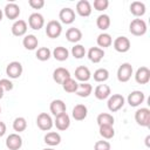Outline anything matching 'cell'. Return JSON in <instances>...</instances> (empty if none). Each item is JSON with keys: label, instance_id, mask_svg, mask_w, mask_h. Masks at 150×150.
Instances as JSON below:
<instances>
[{"label": "cell", "instance_id": "obj_32", "mask_svg": "<svg viewBox=\"0 0 150 150\" xmlns=\"http://www.w3.org/2000/svg\"><path fill=\"white\" fill-rule=\"evenodd\" d=\"M96 26H97V28L101 29V30L108 29L109 26H110V18H109V15H107V14H101V15H98L97 19H96Z\"/></svg>", "mask_w": 150, "mask_h": 150}, {"label": "cell", "instance_id": "obj_21", "mask_svg": "<svg viewBox=\"0 0 150 150\" xmlns=\"http://www.w3.org/2000/svg\"><path fill=\"white\" fill-rule=\"evenodd\" d=\"M110 94H111V90H110V87L108 84H98L94 90L95 97L97 100H101V101L108 98L110 96Z\"/></svg>", "mask_w": 150, "mask_h": 150}, {"label": "cell", "instance_id": "obj_38", "mask_svg": "<svg viewBox=\"0 0 150 150\" xmlns=\"http://www.w3.org/2000/svg\"><path fill=\"white\" fill-rule=\"evenodd\" d=\"M71 54L75 59H82L86 55V48L82 45H75L71 48Z\"/></svg>", "mask_w": 150, "mask_h": 150}, {"label": "cell", "instance_id": "obj_16", "mask_svg": "<svg viewBox=\"0 0 150 150\" xmlns=\"http://www.w3.org/2000/svg\"><path fill=\"white\" fill-rule=\"evenodd\" d=\"M27 22L25 20H16L13 25H12V34L14 36H23L27 33Z\"/></svg>", "mask_w": 150, "mask_h": 150}, {"label": "cell", "instance_id": "obj_48", "mask_svg": "<svg viewBox=\"0 0 150 150\" xmlns=\"http://www.w3.org/2000/svg\"><path fill=\"white\" fill-rule=\"evenodd\" d=\"M0 112H1V107H0Z\"/></svg>", "mask_w": 150, "mask_h": 150}, {"label": "cell", "instance_id": "obj_19", "mask_svg": "<svg viewBox=\"0 0 150 150\" xmlns=\"http://www.w3.org/2000/svg\"><path fill=\"white\" fill-rule=\"evenodd\" d=\"M49 109H50V112L56 117L63 112H66V103L62 101V100H53L50 105H49Z\"/></svg>", "mask_w": 150, "mask_h": 150}, {"label": "cell", "instance_id": "obj_6", "mask_svg": "<svg viewBox=\"0 0 150 150\" xmlns=\"http://www.w3.org/2000/svg\"><path fill=\"white\" fill-rule=\"evenodd\" d=\"M62 33V26L57 20H50L46 26V34L50 39H56Z\"/></svg>", "mask_w": 150, "mask_h": 150}, {"label": "cell", "instance_id": "obj_40", "mask_svg": "<svg viewBox=\"0 0 150 150\" xmlns=\"http://www.w3.org/2000/svg\"><path fill=\"white\" fill-rule=\"evenodd\" d=\"M111 145L108 141H97L94 145V150H110Z\"/></svg>", "mask_w": 150, "mask_h": 150}, {"label": "cell", "instance_id": "obj_20", "mask_svg": "<svg viewBox=\"0 0 150 150\" xmlns=\"http://www.w3.org/2000/svg\"><path fill=\"white\" fill-rule=\"evenodd\" d=\"M91 77L90 70L86 66H79L75 69V79L79 80L80 82H88L89 79Z\"/></svg>", "mask_w": 150, "mask_h": 150}, {"label": "cell", "instance_id": "obj_29", "mask_svg": "<svg viewBox=\"0 0 150 150\" xmlns=\"http://www.w3.org/2000/svg\"><path fill=\"white\" fill-rule=\"evenodd\" d=\"M96 42L100 48H107V47H110L112 45V38L110 36V34L108 33H101L97 39H96Z\"/></svg>", "mask_w": 150, "mask_h": 150}, {"label": "cell", "instance_id": "obj_18", "mask_svg": "<svg viewBox=\"0 0 150 150\" xmlns=\"http://www.w3.org/2000/svg\"><path fill=\"white\" fill-rule=\"evenodd\" d=\"M91 5L88 0H80L77 4H76V12L79 15L81 16H89L91 14Z\"/></svg>", "mask_w": 150, "mask_h": 150}, {"label": "cell", "instance_id": "obj_43", "mask_svg": "<svg viewBox=\"0 0 150 150\" xmlns=\"http://www.w3.org/2000/svg\"><path fill=\"white\" fill-rule=\"evenodd\" d=\"M6 134V124L0 121V137H2Z\"/></svg>", "mask_w": 150, "mask_h": 150}, {"label": "cell", "instance_id": "obj_7", "mask_svg": "<svg viewBox=\"0 0 150 150\" xmlns=\"http://www.w3.org/2000/svg\"><path fill=\"white\" fill-rule=\"evenodd\" d=\"M22 64L18 61H12L6 67V74L9 79H19L22 74Z\"/></svg>", "mask_w": 150, "mask_h": 150}, {"label": "cell", "instance_id": "obj_39", "mask_svg": "<svg viewBox=\"0 0 150 150\" xmlns=\"http://www.w3.org/2000/svg\"><path fill=\"white\" fill-rule=\"evenodd\" d=\"M93 6H94V8H95L96 11L102 12V11H104V9L108 8L109 1H108V0H95L94 4H93Z\"/></svg>", "mask_w": 150, "mask_h": 150}, {"label": "cell", "instance_id": "obj_2", "mask_svg": "<svg viewBox=\"0 0 150 150\" xmlns=\"http://www.w3.org/2000/svg\"><path fill=\"white\" fill-rule=\"evenodd\" d=\"M124 102H125V100H124V97L121 94H114V95H111V96L108 97L107 105H108V109L111 112H116L121 108H123Z\"/></svg>", "mask_w": 150, "mask_h": 150}, {"label": "cell", "instance_id": "obj_5", "mask_svg": "<svg viewBox=\"0 0 150 150\" xmlns=\"http://www.w3.org/2000/svg\"><path fill=\"white\" fill-rule=\"evenodd\" d=\"M135 121L141 127H150V110L148 108L137 109L135 112Z\"/></svg>", "mask_w": 150, "mask_h": 150}, {"label": "cell", "instance_id": "obj_47", "mask_svg": "<svg viewBox=\"0 0 150 150\" xmlns=\"http://www.w3.org/2000/svg\"><path fill=\"white\" fill-rule=\"evenodd\" d=\"M42 150H54L53 148H46V149H42Z\"/></svg>", "mask_w": 150, "mask_h": 150}, {"label": "cell", "instance_id": "obj_26", "mask_svg": "<svg viewBox=\"0 0 150 150\" xmlns=\"http://www.w3.org/2000/svg\"><path fill=\"white\" fill-rule=\"evenodd\" d=\"M130 12L132 15L139 18L145 14V5L141 1H132L130 4Z\"/></svg>", "mask_w": 150, "mask_h": 150}, {"label": "cell", "instance_id": "obj_9", "mask_svg": "<svg viewBox=\"0 0 150 150\" xmlns=\"http://www.w3.org/2000/svg\"><path fill=\"white\" fill-rule=\"evenodd\" d=\"M112 45H114L115 50L118 52V53H127L130 49V46H131L130 40L127 36H118V38H116L114 40Z\"/></svg>", "mask_w": 150, "mask_h": 150}, {"label": "cell", "instance_id": "obj_37", "mask_svg": "<svg viewBox=\"0 0 150 150\" xmlns=\"http://www.w3.org/2000/svg\"><path fill=\"white\" fill-rule=\"evenodd\" d=\"M77 86H79V83H77L74 79H71V77L67 79V80L62 83V88H63V90L67 91V93H70V94L76 91Z\"/></svg>", "mask_w": 150, "mask_h": 150}, {"label": "cell", "instance_id": "obj_25", "mask_svg": "<svg viewBox=\"0 0 150 150\" xmlns=\"http://www.w3.org/2000/svg\"><path fill=\"white\" fill-rule=\"evenodd\" d=\"M45 143L48 144L49 146H55V145H59L60 142H61V136L59 132L56 131H49L45 135Z\"/></svg>", "mask_w": 150, "mask_h": 150}, {"label": "cell", "instance_id": "obj_27", "mask_svg": "<svg viewBox=\"0 0 150 150\" xmlns=\"http://www.w3.org/2000/svg\"><path fill=\"white\" fill-rule=\"evenodd\" d=\"M22 45H23V47H25L26 49H28V50H34V49H36V47H38V45H39V40H38V38H36L35 35L28 34V35H26V36L23 38Z\"/></svg>", "mask_w": 150, "mask_h": 150}, {"label": "cell", "instance_id": "obj_22", "mask_svg": "<svg viewBox=\"0 0 150 150\" xmlns=\"http://www.w3.org/2000/svg\"><path fill=\"white\" fill-rule=\"evenodd\" d=\"M88 115V109L84 104H76L73 108L71 116L75 121H83Z\"/></svg>", "mask_w": 150, "mask_h": 150}, {"label": "cell", "instance_id": "obj_23", "mask_svg": "<svg viewBox=\"0 0 150 150\" xmlns=\"http://www.w3.org/2000/svg\"><path fill=\"white\" fill-rule=\"evenodd\" d=\"M104 56V50L100 47H91L88 50V59L93 63H98Z\"/></svg>", "mask_w": 150, "mask_h": 150}, {"label": "cell", "instance_id": "obj_15", "mask_svg": "<svg viewBox=\"0 0 150 150\" xmlns=\"http://www.w3.org/2000/svg\"><path fill=\"white\" fill-rule=\"evenodd\" d=\"M4 14L6 15V18H8L9 20H15L19 15H20V7L19 5H16L15 2H9L5 6L4 9Z\"/></svg>", "mask_w": 150, "mask_h": 150}, {"label": "cell", "instance_id": "obj_34", "mask_svg": "<svg viewBox=\"0 0 150 150\" xmlns=\"http://www.w3.org/2000/svg\"><path fill=\"white\" fill-rule=\"evenodd\" d=\"M109 79V71L105 68H98L94 71V80L96 82H105Z\"/></svg>", "mask_w": 150, "mask_h": 150}, {"label": "cell", "instance_id": "obj_10", "mask_svg": "<svg viewBox=\"0 0 150 150\" xmlns=\"http://www.w3.org/2000/svg\"><path fill=\"white\" fill-rule=\"evenodd\" d=\"M144 98H145V95L143 91L141 90H134L131 91L129 95H128V103L130 107H138L141 105L143 102H144Z\"/></svg>", "mask_w": 150, "mask_h": 150}, {"label": "cell", "instance_id": "obj_12", "mask_svg": "<svg viewBox=\"0 0 150 150\" xmlns=\"http://www.w3.org/2000/svg\"><path fill=\"white\" fill-rule=\"evenodd\" d=\"M135 80L139 84H146L150 81V69L148 67H139L136 70L135 74Z\"/></svg>", "mask_w": 150, "mask_h": 150}, {"label": "cell", "instance_id": "obj_11", "mask_svg": "<svg viewBox=\"0 0 150 150\" xmlns=\"http://www.w3.org/2000/svg\"><path fill=\"white\" fill-rule=\"evenodd\" d=\"M59 19L62 23H66V25H70L75 21V12L74 9L69 8V7H64L60 11L59 13Z\"/></svg>", "mask_w": 150, "mask_h": 150}, {"label": "cell", "instance_id": "obj_13", "mask_svg": "<svg viewBox=\"0 0 150 150\" xmlns=\"http://www.w3.org/2000/svg\"><path fill=\"white\" fill-rule=\"evenodd\" d=\"M6 146L9 150H19L22 146V138L19 134H11L6 138Z\"/></svg>", "mask_w": 150, "mask_h": 150}, {"label": "cell", "instance_id": "obj_41", "mask_svg": "<svg viewBox=\"0 0 150 150\" xmlns=\"http://www.w3.org/2000/svg\"><path fill=\"white\" fill-rule=\"evenodd\" d=\"M0 87L5 90V91H11L13 89V83L11 80L8 79H1L0 80Z\"/></svg>", "mask_w": 150, "mask_h": 150}, {"label": "cell", "instance_id": "obj_44", "mask_svg": "<svg viewBox=\"0 0 150 150\" xmlns=\"http://www.w3.org/2000/svg\"><path fill=\"white\" fill-rule=\"evenodd\" d=\"M145 145H146L148 148H150V135H148V136L145 137Z\"/></svg>", "mask_w": 150, "mask_h": 150}, {"label": "cell", "instance_id": "obj_42", "mask_svg": "<svg viewBox=\"0 0 150 150\" xmlns=\"http://www.w3.org/2000/svg\"><path fill=\"white\" fill-rule=\"evenodd\" d=\"M28 4L33 9H41L45 6V1L43 0H29Z\"/></svg>", "mask_w": 150, "mask_h": 150}, {"label": "cell", "instance_id": "obj_46", "mask_svg": "<svg viewBox=\"0 0 150 150\" xmlns=\"http://www.w3.org/2000/svg\"><path fill=\"white\" fill-rule=\"evenodd\" d=\"M2 16H4V12H2L1 9H0V21L2 20Z\"/></svg>", "mask_w": 150, "mask_h": 150}, {"label": "cell", "instance_id": "obj_8", "mask_svg": "<svg viewBox=\"0 0 150 150\" xmlns=\"http://www.w3.org/2000/svg\"><path fill=\"white\" fill-rule=\"evenodd\" d=\"M28 25L32 29L34 30H39L45 26V18L42 14L40 13H32L28 18Z\"/></svg>", "mask_w": 150, "mask_h": 150}, {"label": "cell", "instance_id": "obj_36", "mask_svg": "<svg viewBox=\"0 0 150 150\" xmlns=\"http://www.w3.org/2000/svg\"><path fill=\"white\" fill-rule=\"evenodd\" d=\"M100 135L105 139H111L115 136V130L112 125H100Z\"/></svg>", "mask_w": 150, "mask_h": 150}, {"label": "cell", "instance_id": "obj_1", "mask_svg": "<svg viewBox=\"0 0 150 150\" xmlns=\"http://www.w3.org/2000/svg\"><path fill=\"white\" fill-rule=\"evenodd\" d=\"M129 32L135 36H142L146 33V23L143 19H134L129 25Z\"/></svg>", "mask_w": 150, "mask_h": 150}, {"label": "cell", "instance_id": "obj_45", "mask_svg": "<svg viewBox=\"0 0 150 150\" xmlns=\"http://www.w3.org/2000/svg\"><path fill=\"white\" fill-rule=\"evenodd\" d=\"M4 93H5V90H4V89H2L1 87H0V100H1L2 97H4Z\"/></svg>", "mask_w": 150, "mask_h": 150}, {"label": "cell", "instance_id": "obj_3", "mask_svg": "<svg viewBox=\"0 0 150 150\" xmlns=\"http://www.w3.org/2000/svg\"><path fill=\"white\" fill-rule=\"evenodd\" d=\"M36 125H38L39 129L42 130V131H49V130L53 128L54 122H53V120H52V117H50L49 114H47V112H41V114H39L38 117H36Z\"/></svg>", "mask_w": 150, "mask_h": 150}, {"label": "cell", "instance_id": "obj_17", "mask_svg": "<svg viewBox=\"0 0 150 150\" xmlns=\"http://www.w3.org/2000/svg\"><path fill=\"white\" fill-rule=\"evenodd\" d=\"M70 77V73L68 69L63 68V67H59L56 68L54 71H53V80L59 83V84H62L67 79Z\"/></svg>", "mask_w": 150, "mask_h": 150}, {"label": "cell", "instance_id": "obj_14", "mask_svg": "<svg viewBox=\"0 0 150 150\" xmlns=\"http://www.w3.org/2000/svg\"><path fill=\"white\" fill-rule=\"evenodd\" d=\"M54 124L56 127V129H59L60 131H63V130H67L70 125V117L67 112H63L59 116L55 117V121H54Z\"/></svg>", "mask_w": 150, "mask_h": 150}, {"label": "cell", "instance_id": "obj_30", "mask_svg": "<svg viewBox=\"0 0 150 150\" xmlns=\"http://www.w3.org/2000/svg\"><path fill=\"white\" fill-rule=\"evenodd\" d=\"M53 56L55 60L57 61H66L69 56V52L66 47H62V46H59V47H55L54 50H53Z\"/></svg>", "mask_w": 150, "mask_h": 150}, {"label": "cell", "instance_id": "obj_33", "mask_svg": "<svg viewBox=\"0 0 150 150\" xmlns=\"http://www.w3.org/2000/svg\"><path fill=\"white\" fill-rule=\"evenodd\" d=\"M35 56L40 61H47V60L50 59L52 52H50V49L48 47H40V48H38V50L35 53Z\"/></svg>", "mask_w": 150, "mask_h": 150}, {"label": "cell", "instance_id": "obj_28", "mask_svg": "<svg viewBox=\"0 0 150 150\" xmlns=\"http://www.w3.org/2000/svg\"><path fill=\"white\" fill-rule=\"evenodd\" d=\"M91 91H93V87H91L90 83H88V82H81V83H79L75 94L77 96H80V97H88L91 94Z\"/></svg>", "mask_w": 150, "mask_h": 150}, {"label": "cell", "instance_id": "obj_35", "mask_svg": "<svg viewBox=\"0 0 150 150\" xmlns=\"http://www.w3.org/2000/svg\"><path fill=\"white\" fill-rule=\"evenodd\" d=\"M26 128H27V121H26L25 117L20 116V117H16L13 121V129H14V131L22 132V131L26 130Z\"/></svg>", "mask_w": 150, "mask_h": 150}, {"label": "cell", "instance_id": "obj_31", "mask_svg": "<svg viewBox=\"0 0 150 150\" xmlns=\"http://www.w3.org/2000/svg\"><path fill=\"white\" fill-rule=\"evenodd\" d=\"M96 122H97L98 127L100 125H114L115 120H114V116L111 114H109V112H101L97 116Z\"/></svg>", "mask_w": 150, "mask_h": 150}, {"label": "cell", "instance_id": "obj_24", "mask_svg": "<svg viewBox=\"0 0 150 150\" xmlns=\"http://www.w3.org/2000/svg\"><path fill=\"white\" fill-rule=\"evenodd\" d=\"M66 38H67V40L69 42L76 43L82 39V32L76 27H70L66 32Z\"/></svg>", "mask_w": 150, "mask_h": 150}, {"label": "cell", "instance_id": "obj_4", "mask_svg": "<svg viewBox=\"0 0 150 150\" xmlns=\"http://www.w3.org/2000/svg\"><path fill=\"white\" fill-rule=\"evenodd\" d=\"M132 75V66L129 62L122 63L117 69V80L122 83L128 82Z\"/></svg>", "mask_w": 150, "mask_h": 150}]
</instances>
